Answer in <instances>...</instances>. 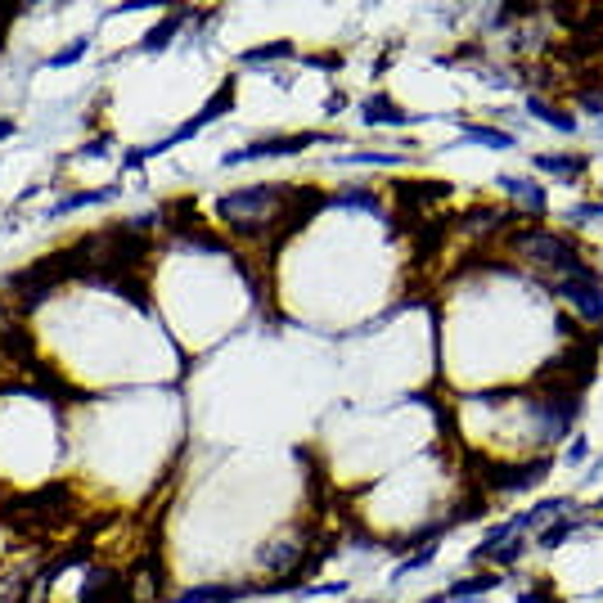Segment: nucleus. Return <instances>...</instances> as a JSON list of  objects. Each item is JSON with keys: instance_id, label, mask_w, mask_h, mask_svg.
<instances>
[{"instance_id": "f257e3e1", "label": "nucleus", "mask_w": 603, "mask_h": 603, "mask_svg": "<svg viewBox=\"0 0 603 603\" xmlns=\"http://www.w3.org/2000/svg\"><path fill=\"white\" fill-rule=\"evenodd\" d=\"M288 194H293V185H279V180L234 189V194L216 198V216H221V225L230 234H239V239H270V234H275V216H279V207L288 203Z\"/></svg>"}, {"instance_id": "f03ea898", "label": "nucleus", "mask_w": 603, "mask_h": 603, "mask_svg": "<svg viewBox=\"0 0 603 603\" xmlns=\"http://www.w3.org/2000/svg\"><path fill=\"white\" fill-rule=\"evenodd\" d=\"M504 239H509V248L518 252L522 261L554 270V279H558V275H572V270H581V266H585L581 243L567 239V234H558V230H549V225H540V221L513 225V230L504 234Z\"/></svg>"}, {"instance_id": "7ed1b4c3", "label": "nucleus", "mask_w": 603, "mask_h": 603, "mask_svg": "<svg viewBox=\"0 0 603 603\" xmlns=\"http://www.w3.org/2000/svg\"><path fill=\"white\" fill-rule=\"evenodd\" d=\"M594 374H599V342L576 338V342H567V351L549 356L545 365L536 369V378H531V392L581 396L585 387L594 383Z\"/></svg>"}, {"instance_id": "20e7f679", "label": "nucleus", "mask_w": 603, "mask_h": 603, "mask_svg": "<svg viewBox=\"0 0 603 603\" xmlns=\"http://www.w3.org/2000/svg\"><path fill=\"white\" fill-rule=\"evenodd\" d=\"M230 108H234V77H225V81H221V86H216V90H212V95H207V104H203V108H198V113H194V117H189V122H180V126H176V131H171V135H162V140H153V144H144V149H135V153H126V162H122V167H126V171H135V167H140V162H144V158H158V153H167V149H176V144H180V140H194V135H198V131H203V126H212V122H216V117H221V113H230Z\"/></svg>"}, {"instance_id": "39448f33", "label": "nucleus", "mask_w": 603, "mask_h": 603, "mask_svg": "<svg viewBox=\"0 0 603 603\" xmlns=\"http://www.w3.org/2000/svg\"><path fill=\"white\" fill-rule=\"evenodd\" d=\"M527 410H531V419L540 423V432H545L549 441H558V437H567V432H572L576 419H581V396L531 392V387H527Z\"/></svg>"}, {"instance_id": "423d86ee", "label": "nucleus", "mask_w": 603, "mask_h": 603, "mask_svg": "<svg viewBox=\"0 0 603 603\" xmlns=\"http://www.w3.org/2000/svg\"><path fill=\"white\" fill-rule=\"evenodd\" d=\"M333 135L324 131H297V135H266V140H252L248 149H234L221 158V167H239V162L252 158H288V153H302L306 144H329Z\"/></svg>"}, {"instance_id": "0eeeda50", "label": "nucleus", "mask_w": 603, "mask_h": 603, "mask_svg": "<svg viewBox=\"0 0 603 603\" xmlns=\"http://www.w3.org/2000/svg\"><path fill=\"white\" fill-rule=\"evenodd\" d=\"M554 468V455H536V459H527V464H504V468H491L486 464V473H482V482L491 486V491H531L536 482H545V473Z\"/></svg>"}, {"instance_id": "6e6552de", "label": "nucleus", "mask_w": 603, "mask_h": 603, "mask_svg": "<svg viewBox=\"0 0 603 603\" xmlns=\"http://www.w3.org/2000/svg\"><path fill=\"white\" fill-rule=\"evenodd\" d=\"M306 554H311V531H302V536H288V540H275V545H261L257 549V567L288 576Z\"/></svg>"}, {"instance_id": "1a4fd4ad", "label": "nucleus", "mask_w": 603, "mask_h": 603, "mask_svg": "<svg viewBox=\"0 0 603 603\" xmlns=\"http://www.w3.org/2000/svg\"><path fill=\"white\" fill-rule=\"evenodd\" d=\"M392 194H396V203L414 212V207H428V203H446V198L455 194V185H450V180H396Z\"/></svg>"}, {"instance_id": "9d476101", "label": "nucleus", "mask_w": 603, "mask_h": 603, "mask_svg": "<svg viewBox=\"0 0 603 603\" xmlns=\"http://www.w3.org/2000/svg\"><path fill=\"white\" fill-rule=\"evenodd\" d=\"M504 576L500 572H477V576H464V581L446 585L441 594H432V599H419V603H468V599H482V594L500 590Z\"/></svg>"}, {"instance_id": "9b49d317", "label": "nucleus", "mask_w": 603, "mask_h": 603, "mask_svg": "<svg viewBox=\"0 0 603 603\" xmlns=\"http://www.w3.org/2000/svg\"><path fill=\"white\" fill-rule=\"evenodd\" d=\"M455 230V216H428V221H419L410 230L414 239V261H432V252L446 243V234Z\"/></svg>"}, {"instance_id": "f8f14e48", "label": "nucleus", "mask_w": 603, "mask_h": 603, "mask_svg": "<svg viewBox=\"0 0 603 603\" xmlns=\"http://www.w3.org/2000/svg\"><path fill=\"white\" fill-rule=\"evenodd\" d=\"M248 594H257V585L221 581V585H189V590H180L171 603H239V599H248Z\"/></svg>"}, {"instance_id": "ddd939ff", "label": "nucleus", "mask_w": 603, "mask_h": 603, "mask_svg": "<svg viewBox=\"0 0 603 603\" xmlns=\"http://www.w3.org/2000/svg\"><path fill=\"white\" fill-rule=\"evenodd\" d=\"M536 171H549L567 185H581V176L590 171V153H536Z\"/></svg>"}, {"instance_id": "4468645a", "label": "nucleus", "mask_w": 603, "mask_h": 603, "mask_svg": "<svg viewBox=\"0 0 603 603\" xmlns=\"http://www.w3.org/2000/svg\"><path fill=\"white\" fill-rule=\"evenodd\" d=\"M500 185H504V194H509V198H518V203L527 207V212H531V221H540V216H545L549 194H545V189H540L531 176H509V171H504V176H500Z\"/></svg>"}, {"instance_id": "2eb2a0df", "label": "nucleus", "mask_w": 603, "mask_h": 603, "mask_svg": "<svg viewBox=\"0 0 603 603\" xmlns=\"http://www.w3.org/2000/svg\"><path fill=\"white\" fill-rule=\"evenodd\" d=\"M189 18H194V14H189V9H171V14L167 18H162V23H153L149 27V32H144V41H140V50H167V45H171V36H180V32H185V23H189Z\"/></svg>"}, {"instance_id": "dca6fc26", "label": "nucleus", "mask_w": 603, "mask_h": 603, "mask_svg": "<svg viewBox=\"0 0 603 603\" xmlns=\"http://www.w3.org/2000/svg\"><path fill=\"white\" fill-rule=\"evenodd\" d=\"M459 140L464 144H482V149H495V153H504V149H513V131H500V126H482V122H464L459 126Z\"/></svg>"}, {"instance_id": "f3484780", "label": "nucleus", "mask_w": 603, "mask_h": 603, "mask_svg": "<svg viewBox=\"0 0 603 603\" xmlns=\"http://www.w3.org/2000/svg\"><path fill=\"white\" fill-rule=\"evenodd\" d=\"M329 207H338V212H369V216H387L383 198L374 194V189H342V194L329 198Z\"/></svg>"}, {"instance_id": "a211bd4d", "label": "nucleus", "mask_w": 603, "mask_h": 603, "mask_svg": "<svg viewBox=\"0 0 603 603\" xmlns=\"http://www.w3.org/2000/svg\"><path fill=\"white\" fill-rule=\"evenodd\" d=\"M360 113H365L369 126H405V122H410V113H401L387 95H369L365 104H360Z\"/></svg>"}, {"instance_id": "6ab92c4d", "label": "nucleus", "mask_w": 603, "mask_h": 603, "mask_svg": "<svg viewBox=\"0 0 603 603\" xmlns=\"http://www.w3.org/2000/svg\"><path fill=\"white\" fill-rule=\"evenodd\" d=\"M527 108L540 117L545 126H554V131H563V135H576V117H567L563 108H554L549 99H540V95H527Z\"/></svg>"}, {"instance_id": "aec40b11", "label": "nucleus", "mask_w": 603, "mask_h": 603, "mask_svg": "<svg viewBox=\"0 0 603 603\" xmlns=\"http://www.w3.org/2000/svg\"><path fill=\"white\" fill-rule=\"evenodd\" d=\"M297 45L293 41H270V45H252V50H243L239 59L248 63V68H257V63H279V59H293Z\"/></svg>"}, {"instance_id": "412c9836", "label": "nucleus", "mask_w": 603, "mask_h": 603, "mask_svg": "<svg viewBox=\"0 0 603 603\" xmlns=\"http://www.w3.org/2000/svg\"><path fill=\"white\" fill-rule=\"evenodd\" d=\"M581 527H585L581 518H558V522H549V527L540 531V536H536V545H540V549H549V554H554V549H558V545H567V540H572V536H576V531H581Z\"/></svg>"}, {"instance_id": "4be33fe9", "label": "nucleus", "mask_w": 603, "mask_h": 603, "mask_svg": "<svg viewBox=\"0 0 603 603\" xmlns=\"http://www.w3.org/2000/svg\"><path fill=\"white\" fill-rule=\"evenodd\" d=\"M527 396V387H513V383H504V387H482V392H473L468 401L473 405H486V410H500V405H509V401H522Z\"/></svg>"}, {"instance_id": "5701e85b", "label": "nucleus", "mask_w": 603, "mask_h": 603, "mask_svg": "<svg viewBox=\"0 0 603 603\" xmlns=\"http://www.w3.org/2000/svg\"><path fill=\"white\" fill-rule=\"evenodd\" d=\"M108 198H113V189H95V194H86V189H81V194H68V198H59V203L50 207V216L77 212V207H90V203H108Z\"/></svg>"}, {"instance_id": "b1692460", "label": "nucleus", "mask_w": 603, "mask_h": 603, "mask_svg": "<svg viewBox=\"0 0 603 603\" xmlns=\"http://www.w3.org/2000/svg\"><path fill=\"white\" fill-rule=\"evenodd\" d=\"M522 554H527V540L522 536H509V540H500V545L486 554V563H500V567H513V563H522Z\"/></svg>"}, {"instance_id": "393cba45", "label": "nucleus", "mask_w": 603, "mask_h": 603, "mask_svg": "<svg viewBox=\"0 0 603 603\" xmlns=\"http://www.w3.org/2000/svg\"><path fill=\"white\" fill-rule=\"evenodd\" d=\"M518 603H563V599L554 594V585H549L545 576H536L527 590H518Z\"/></svg>"}, {"instance_id": "a878e982", "label": "nucleus", "mask_w": 603, "mask_h": 603, "mask_svg": "<svg viewBox=\"0 0 603 603\" xmlns=\"http://www.w3.org/2000/svg\"><path fill=\"white\" fill-rule=\"evenodd\" d=\"M342 162H351V167H401L405 153H351Z\"/></svg>"}, {"instance_id": "bb28decb", "label": "nucleus", "mask_w": 603, "mask_h": 603, "mask_svg": "<svg viewBox=\"0 0 603 603\" xmlns=\"http://www.w3.org/2000/svg\"><path fill=\"white\" fill-rule=\"evenodd\" d=\"M86 50H90V36H77V41H72L68 50L50 54V59H45V63H50V68H68V63H77V59H81V54H86Z\"/></svg>"}, {"instance_id": "cd10ccee", "label": "nucleus", "mask_w": 603, "mask_h": 603, "mask_svg": "<svg viewBox=\"0 0 603 603\" xmlns=\"http://www.w3.org/2000/svg\"><path fill=\"white\" fill-rule=\"evenodd\" d=\"M306 63H315V68H342V54H311Z\"/></svg>"}, {"instance_id": "c85d7f7f", "label": "nucleus", "mask_w": 603, "mask_h": 603, "mask_svg": "<svg viewBox=\"0 0 603 603\" xmlns=\"http://www.w3.org/2000/svg\"><path fill=\"white\" fill-rule=\"evenodd\" d=\"M342 108H347V95H329V99H324V113H329V117H338Z\"/></svg>"}, {"instance_id": "c756f323", "label": "nucleus", "mask_w": 603, "mask_h": 603, "mask_svg": "<svg viewBox=\"0 0 603 603\" xmlns=\"http://www.w3.org/2000/svg\"><path fill=\"white\" fill-rule=\"evenodd\" d=\"M585 450H590V446H585V441H572V450H567V464H581V459H585Z\"/></svg>"}, {"instance_id": "7c9ffc66", "label": "nucleus", "mask_w": 603, "mask_h": 603, "mask_svg": "<svg viewBox=\"0 0 603 603\" xmlns=\"http://www.w3.org/2000/svg\"><path fill=\"white\" fill-rule=\"evenodd\" d=\"M14 135V117H0V140H9Z\"/></svg>"}, {"instance_id": "2f4dec72", "label": "nucleus", "mask_w": 603, "mask_h": 603, "mask_svg": "<svg viewBox=\"0 0 603 603\" xmlns=\"http://www.w3.org/2000/svg\"><path fill=\"white\" fill-rule=\"evenodd\" d=\"M594 509H603V495H599V500H594Z\"/></svg>"}, {"instance_id": "473e14b6", "label": "nucleus", "mask_w": 603, "mask_h": 603, "mask_svg": "<svg viewBox=\"0 0 603 603\" xmlns=\"http://www.w3.org/2000/svg\"><path fill=\"white\" fill-rule=\"evenodd\" d=\"M599 527H603V522H599Z\"/></svg>"}]
</instances>
